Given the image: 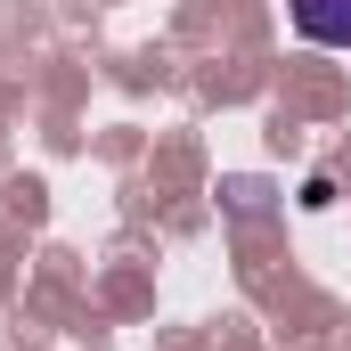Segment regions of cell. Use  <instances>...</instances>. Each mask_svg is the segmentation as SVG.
<instances>
[{
  "instance_id": "6da1fadb",
  "label": "cell",
  "mask_w": 351,
  "mask_h": 351,
  "mask_svg": "<svg viewBox=\"0 0 351 351\" xmlns=\"http://www.w3.org/2000/svg\"><path fill=\"white\" fill-rule=\"evenodd\" d=\"M294 33L319 49H351V0H294Z\"/></svg>"
}]
</instances>
